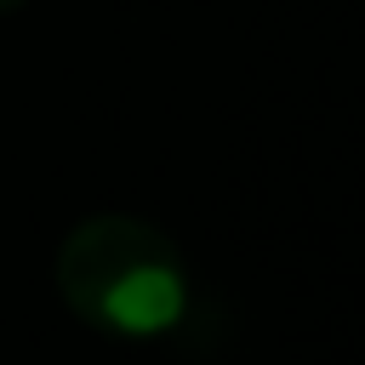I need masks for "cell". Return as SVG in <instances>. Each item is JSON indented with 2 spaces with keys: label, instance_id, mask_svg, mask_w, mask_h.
<instances>
[{
  "label": "cell",
  "instance_id": "1",
  "mask_svg": "<svg viewBox=\"0 0 365 365\" xmlns=\"http://www.w3.org/2000/svg\"><path fill=\"white\" fill-rule=\"evenodd\" d=\"M57 291L97 331L160 336L188 308V262L154 222L103 211L63 234Z\"/></svg>",
  "mask_w": 365,
  "mask_h": 365
},
{
  "label": "cell",
  "instance_id": "2",
  "mask_svg": "<svg viewBox=\"0 0 365 365\" xmlns=\"http://www.w3.org/2000/svg\"><path fill=\"white\" fill-rule=\"evenodd\" d=\"M17 6H23V0H0V11H17Z\"/></svg>",
  "mask_w": 365,
  "mask_h": 365
}]
</instances>
